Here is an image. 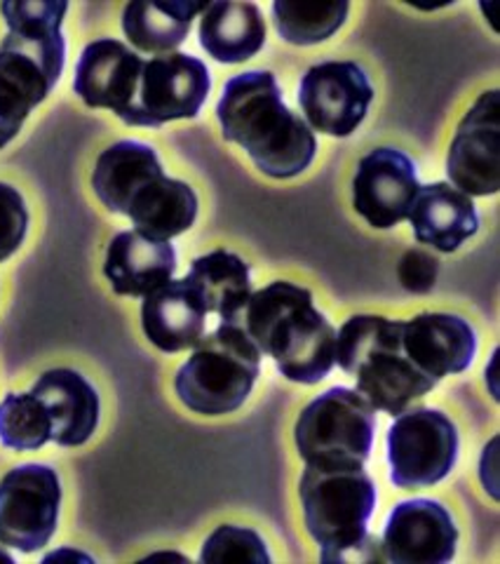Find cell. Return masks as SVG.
<instances>
[{
    "instance_id": "obj_23",
    "label": "cell",
    "mask_w": 500,
    "mask_h": 564,
    "mask_svg": "<svg viewBox=\"0 0 500 564\" xmlns=\"http://www.w3.org/2000/svg\"><path fill=\"white\" fill-rule=\"evenodd\" d=\"M207 3L198 0H134L122 10V31L149 55H170L186 41L195 14Z\"/></svg>"
},
{
    "instance_id": "obj_3",
    "label": "cell",
    "mask_w": 500,
    "mask_h": 564,
    "mask_svg": "<svg viewBox=\"0 0 500 564\" xmlns=\"http://www.w3.org/2000/svg\"><path fill=\"white\" fill-rule=\"evenodd\" d=\"M230 325L240 327L261 356H271L284 379L313 386L331 372L336 329L313 306L306 288L284 280L271 282L252 292Z\"/></svg>"
},
{
    "instance_id": "obj_11",
    "label": "cell",
    "mask_w": 500,
    "mask_h": 564,
    "mask_svg": "<svg viewBox=\"0 0 500 564\" xmlns=\"http://www.w3.org/2000/svg\"><path fill=\"white\" fill-rule=\"evenodd\" d=\"M373 87L355 62H323L306 70L298 104L308 128L329 137H350L369 111Z\"/></svg>"
},
{
    "instance_id": "obj_21",
    "label": "cell",
    "mask_w": 500,
    "mask_h": 564,
    "mask_svg": "<svg viewBox=\"0 0 500 564\" xmlns=\"http://www.w3.org/2000/svg\"><path fill=\"white\" fill-rule=\"evenodd\" d=\"M124 217H130L137 231L144 236L170 242L195 224L198 196L186 182L170 180L163 172L134 193Z\"/></svg>"
},
{
    "instance_id": "obj_19",
    "label": "cell",
    "mask_w": 500,
    "mask_h": 564,
    "mask_svg": "<svg viewBox=\"0 0 500 564\" xmlns=\"http://www.w3.org/2000/svg\"><path fill=\"white\" fill-rule=\"evenodd\" d=\"M406 219L412 221L416 240L439 252H456L479 231L472 198L446 182L421 186Z\"/></svg>"
},
{
    "instance_id": "obj_27",
    "label": "cell",
    "mask_w": 500,
    "mask_h": 564,
    "mask_svg": "<svg viewBox=\"0 0 500 564\" xmlns=\"http://www.w3.org/2000/svg\"><path fill=\"white\" fill-rule=\"evenodd\" d=\"M0 443L14 452H35L52 443V421L33 393H8L0 402Z\"/></svg>"
},
{
    "instance_id": "obj_10",
    "label": "cell",
    "mask_w": 500,
    "mask_h": 564,
    "mask_svg": "<svg viewBox=\"0 0 500 564\" xmlns=\"http://www.w3.org/2000/svg\"><path fill=\"white\" fill-rule=\"evenodd\" d=\"M211 90L209 68L186 52H170L144 62L134 113V128H163L165 122L195 118Z\"/></svg>"
},
{
    "instance_id": "obj_22",
    "label": "cell",
    "mask_w": 500,
    "mask_h": 564,
    "mask_svg": "<svg viewBox=\"0 0 500 564\" xmlns=\"http://www.w3.org/2000/svg\"><path fill=\"white\" fill-rule=\"evenodd\" d=\"M200 45L221 64H242L265 45V22L254 3H207L200 20Z\"/></svg>"
},
{
    "instance_id": "obj_16",
    "label": "cell",
    "mask_w": 500,
    "mask_h": 564,
    "mask_svg": "<svg viewBox=\"0 0 500 564\" xmlns=\"http://www.w3.org/2000/svg\"><path fill=\"white\" fill-rule=\"evenodd\" d=\"M402 344L406 356L433 381L466 372L477 356L475 329L449 313H421L402 323Z\"/></svg>"
},
{
    "instance_id": "obj_26",
    "label": "cell",
    "mask_w": 500,
    "mask_h": 564,
    "mask_svg": "<svg viewBox=\"0 0 500 564\" xmlns=\"http://www.w3.org/2000/svg\"><path fill=\"white\" fill-rule=\"evenodd\" d=\"M350 6L346 0L317 3V0H275L273 22L278 33L292 45H317L344 26Z\"/></svg>"
},
{
    "instance_id": "obj_29",
    "label": "cell",
    "mask_w": 500,
    "mask_h": 564,
    "mask_svg": "<svg viewBox=\"0 0 500 564\" xmlns=\"http://www.w3.org/2000/svg\"><path fill=\"white\" fill-rule=\"evenodd\" d=\"M29 231V209L22 193L0 184V263L20 250Z\"/></svg>"
},
{
    "instance_id": "obj_33",
    "label": "cell",
    "mask_w": 500,
    "mask_h": 564,
    "mask_svg": "<svg viewBox=\"0 0 500 564\" xmlns=\"http://www.w3.org/2000/svg\"><path fill=\"white\" fill-rule=\"evenodd\" d=\"M0 562H8V564H12V562H14V557H12L10 553H6L3 549H0Z\"/></svg>"
},
{
    "instance_id": "obj_12",
    "label": "cell",
    "mask_w": 500,
    "mask_h": 564,
    "mask_svg": "<svg viewBox=\"0 0 500 564\" xmlns=\"http://www.w3.org/2000/svg\"><path fill=\"white\" fill-rule=\"evenodd\" d=\"M498 90L481 95L460 120L446 155V174L466 196H493L500 191V116Z\"/></svg>"
},
{
    "instance_id": "obj_5",
    "label": "cell",
    "mask_w": 500,
    "mask_h": 564,
    "mask_svg": "<svg viewBox=\"0 0 500 564\" xmlns=\"http://www.w3.org/2000/svg\"><path fill=\"white\" fill-rule=\"evenodd\" d=\"M261 372V352L247 334L221 323L193 346V356L176 372V395L188 410L221 416L240 410Z\"/></svg>"
},
{
    "instance_id": "obj_7",
    "label": "cell",
    "mask_w": 500,
    "mask_h": 564,
    "mask_svg": "<svg viewBox=\"0 0 500 564\" xmlns=\"http://www.w3.org/2000/svg\"><path fill=\"white\" fill-rule=\"evenodd\" d=\"M298 497L308 534L323 549L319 555L341 551L367 534V522L377 508V487L365 466L317 468L306 466Z\"/></svg>"
},
{
    "instance_id": "obj_31",
    "label": "cell",
    "mask_w": 500,
    "mask_h": 564,
    "mask_svg": "<svg viewBox=\"0 0 500 564\" xmlns=\"http://www.w3.org/2000/svg\"><path fill=\"white\" fill-rule=\"evenodd\" d=\"M319 560L331 564V562H385V553H383V543L379 536L373 534H365L362 539L352 541L350 545L341 551H334L329 555H319Z\"/></svg>"
},
{
    "instance_id": "obj_8",
    "label": "cell",
    "mask_w": 500,
    "mask_h": 564,
    "mask_svg": "<svg viewBox=\"0 0 500 564\" xmlns=\"http://www.w3.org/2000/svg\"><path fill=\"white\" fill-rule=\"evenodd\" d=\"M388 462L400 489L437 485L458 462L454 421L433 408L404 410L388 431Z\"/></svg>"
},
{
    "instance_id": "obj_6",
    "label": "cell",
    "mask_w": 500,
    "mask_h": 564,
    "mask_svg": "<svg viewBox=\"0 0 500 564\" xmlns=\"http://www.w3.org/2000/svg\"><path fill=\"white\" fill-rule=\"evenodd\" d=\"M377 410L352 388L336 386L315 398L296 421V447L306 466L357 468L371 454Z\"/></svg>"
},
{
    "instance_id": "obj_24",
    "label": "cell",
    "mask_w": 500,
    "mask_h": 564,
    "mask_svg": "<svg viewBox=\"0 0 500 564\" xmlns=\"http://www.w3.org/2000/svg\"><path fill=\"white\" fill-rule=\"evenodd\" d=\"M193 294L200 299L207 313H217L221 323L230 325L252 296L249 263L233 252L217 250L198 257L184 278Z\"/></svg>"
},
{
    "instance_id": "obj_14",
    "label": "cell",
    "mask_w": 500,
    "mask_h": 564,
    "mask_svg": "<svg viewBox=\"0 0 500 564\" xmlns=\"http://www.w3.org/2000/svg\"><path fill=\"white\" fill-rule=\"evenodd\" d=\"M419 188L412 158L395 149H377L357 165L352 205L373 228H392L409 217Z\"/></svg>"
},
{
    "instance_id": "obj_25",
    "label": "cell",
    "mask_w": 500,
    "mask_h": 564,
    "mask_svg": "<svg viewBox=\"0 0 500 564\" xmlns=\"http://www.w3.org/2000/svg\"><path fill=\"white\" fill-rule=\"evenodd\" d=\"M163 174L157 153L139 141H118L106 149L93 172V188L106 209L124 215L134 193Z\"/></svg>"
},
{
    "instance_id": "obj_20",
    "label": "cell",
    "mask_w": 500,
    "mask_h": 564,
    "mask_svg": "<svg viewBox=\"0 0 500 564\" xmlns=\"http://www.w3.org/2000/svg\"><path fill=\"white\" fill-rule=\"evenodd\" d=\"M205 317L200 299L182 280H170L163 288L144 296L141 325L149 341L165 352H182L193 348L205 334Z\"/></svg>"
},
{
    "instance_id": "obj_28",
    "label": "cell",
    "mask_w": 500,
    "mask_h": 564,
    "mask_svg": "<svg viewBox=\"0 0 500 564\" xmlns=\"http://www.w3.org/2000/svg\"><path fill=\"white\" fill-rule=\"evenodd\" d=\"M200 562H257V564H268V562H271V555H268L263 539L257 532H252V529L224 524L205 541L203 553H200Z\"/></svg>"
},
{
    "instance_id": "obj_4",
    "label": "cell",
    "mask_w": 500,
    "mask_h": 564,
    "mask_svg": "<svg viewBox=\"0 0 500 564\" xmlns=\"http://www.w3.org/2000/svg\"><path fill=\"white\" fill-rule=\"evenodd\" d=\"M334 362L357 381L355 391L373 410L390 416L402 414L437 386L406 356L402 321L383 315H352L336 334Z\"/></svg>"
},
{
    "instance_id": "obj_1",
    "label": "cell",
    "mask_w": 500,
    "mask_h": 564,
    "mask_svg": "<svg viewBox=\"0 0 500 564\" xmlns=\"http://www.w3.org/2000/svg\"><path fill=\"white\" fill-rule=\"evenodd\" d=\"M64 0L3 3L8 35L0 43V149L20 134L29 113L55 90L66 62Z\"/></svg>"
},
{
    "instance_id": "obj_17",
    "label": "cell",
    "mask_w": 500,
    "mask_h": 564,
    "mask_svg": "<svg viewBox=\"0 0 500 564\" xmlns=\"http://www.w3.org/2000/svg\"><path fill=\"white\" fill-rule=\"evenodd\" d=\"M31 393L45 404L52 421V443L59 447H80L97 431L99 395L76 369H50L35 381Z\"/></svg>"
},
{
    "instance_id": "obj_32",
    "label": "cell",
    "mask_w": 500,
    "mask_h": 564,
    "mask_svg": "<svg viewBox=\"0 0 500 564\" xmlns=\"http://www.w3.org/2000/svg\"><path fill=\"white\" fill-rule=\"evenodd\" d=\"M59 562V560H83V562H93V557L89 555H83V553H76V551H57V553H52V555H45V560L43 562Z\"/></svg>"
},
{
    "instance_id": "obj_30",
    "label": "cell",
    "mask_w": 500,
    "mask_h": 564,
    "mask_svg": "<svg viewBox=\"0 0 500 564\" xmlns=\"http://www.w3.org/2000/svg\"><path fill=\"white\" fill-rule=\"evenodd\" d=\"M439 261L423 250H409L400 259L398 275L402 288L412 294H427L437 282Z\"/></svg>"
},
{
    "instance_id": "obj_18",
    "label": "cell",
    "mask_w": 500,
    "mask_h": 564,
    "mask_svg": "<svg viewBox=\"0 0 500 564\" xmlns=\"http://www.w3.org/2000/svg\"><path fill=\"white\" fill-rule=\"evenodd\" d=\"M176 252L165 240L141 231L118 234L106 254L104 273L120 296H146L174 278Z\"/></svg>"
},
{
    "instance_id": "obj_13",
    "label": "cell",
    "mask_w": 500,
    "mask_h": 564,
    "mask_svg": "<svg viewBox=\"0 0 500 564\" xmlns=\"http://www.w3.org/2000/svg\"><path fill=\"white\" fill-rule=\"evenodd\" d=\"M144 59L113 39L89 43L76 66L74 93L89 109H109L122 122H132Z\"/></svg>"
},
{
    "instance_id": "obj_9",
    "label": "cell",
    "mask_w": 500,
    "mask_h": 564,
    "mask_svg": "<svg viewBox=\"0 0 500 564\" xmlns=\"http://www.w3.org/2000/svg\"><path fill=\"white\" fill-rule=\"evenodd\" d=\"M62 485L57 470L45 464L12 468L0 480V545L20 553H39L57 529Z\"/></svg>"
},
{
    "instance_id": "obj_15",
    "label": "cell",
    "mask_w": 500,
    "mask_h": 564,
    "mask_svg": "<svg viewBox=\"0 0 500 564\" xmlns=\"http://www.w3.org/2000/svg\"><path fill=\"white\" fill-rule=\"evenodd\" d=\"M381 543L385 562L444 564L456 555L458 529L439 501H402L392 508Z\"/></svg>"
},
{
    "instance_id": "obj_2",
    "label": "cell",
    "mask_w": 500,
    "mask_h": 564,
    "mask_svg": "<svg viewBox=\"0 0 500 564\" xmlns=\"http://www.w3.org/2000/svg\"><path fill=\"white\" fill-rule=\"evenodd\" d=\"M224 139L240 144L271 180H292L308 170L317 141L308 122L282 99L271 70H244L230 78L217 104Z\"/></svg>"
}]
</instances>
